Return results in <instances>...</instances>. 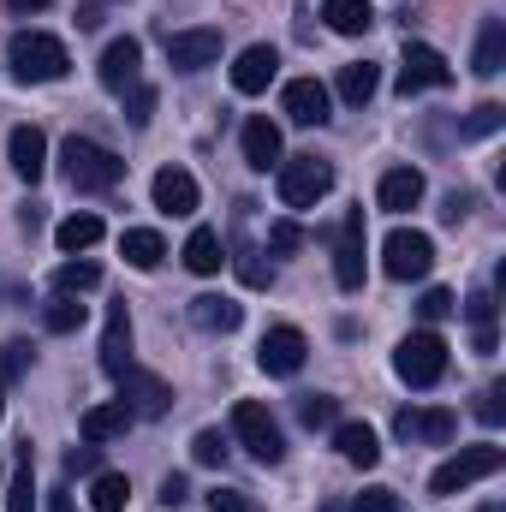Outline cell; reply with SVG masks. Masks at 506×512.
<instances>
[{
  "label": "cell",
  "instance_id": "2e32d148",
  "mask_svg": "<svg viewBox=\"0 0 506 512\" xmlns=\"http://www.w3.org/2000/svg\"><path fill=\"white\" fill-rule=\"evenodd\" d=\"M6 161H12V173H18L24 185H36V179L48 173V137H42V126H12Z\"/></svg>",
  "mask_w": 506,
  "mask_h": 512
},
{
  "label": "cell",
  "instance_id": "74e56055",
  "mask_svg": "<svg viewBox=\"0 0 506 512\" xmlns=\"http://www.w3.org/2000/svg\"><path fill=\"white\" fill-rule=\"evenodd\" d=\"M191 459L197 465H227V435L221 429H197L191 435Z\"/></svg>",
  "mask_w": 506,
  "mask_h": 512
},
{
  "label": "cell",
  "instance_id": "7c38bea8",
  "mask_svg": "<svg viewBox=\"0 0 506 512\" xmlns=\"http://www.w3.org/2000/svg\"><path fill=\"white\" fill-rule=\"evenodd\" d=\"M334 280H340V292L364 286V209H352L334 233Z\"/></svg>",
  "mask_w": 506,
  "mask_h": 512
},
{
  "label": "cell",
  "instance_id": "4fadbf2b",
  "mask_svg": "<svg viewBox=\"0 0 506 512\" xmlns=\"http://www.w3.org/2000/svg\"><path fill=\"white\" fill-rule=\"evenodd\" d=\"M137 72H143V42H137V36H114V42L102 48V66H96L102 90L126 96L131 84H137Z\"/></svg>",
  "mask_w": 506,
  "mask_h": 512
},
{
  "label": "cell",
  "instance_id": "d4e9b609",
  "mask_svg": "<svg viewBox=\"0 0 506 512\" xmlns=\"http://www.w3.org/2000/svg\"><path fill=\"white\" fill-rule=\"evenodd\" d=\"M221 262H227V245H221L215 227H197V233L185 239V268H191V274L209 280V274H221Z\"/></svg>",
  "mask_w": 506,
  "mask_h": 512
},
{
  "label": "cell",
  "instance_id": "681fc988",
  "mask_svg": "<svg viewBox=\"0 0 506 512\" xmlns=\"http://www.w3.org/2000/svg\"><path fill=\"white\" fill-rule=\"evenodd\" d=\"M161 501H167V507L191 501V483H185V477H161Z\"/></svg>",
  "mask_w": 506,
  "mask_h": 512
},
{
  "label": "cell",
  "instance_id": "5b68a950",
  "mask_svg": "<svg viewBox=\"0 0 506 512\" xmlns=\"http://www.w3.org/2000/svg\"><path fill=\"white\" fill-rule=\"evenodd\" d=\"M506 465V453L495 441H483V447H459L447 465H435V477H429V495H465L471 483H483V477H495Z\"/></svg>",
  "mask_w": 506,
  "mask_h": 512
},
{
  "label": "cell",
  "instance_id": "f35d334b",
  "mask_svg": "<svg viewBox=\"0 0 506 512\" xmlns=\"http://www.w3.org/2000/svg\"><path fill=\"white\" fill-rule=\"evenodd\" d=\"M453 310H459V304H453V292H447V286H429V292L417 298V316H423L429 328H435V322H447Z\"/></svg>",
  "mask_w": 506,
  "mask_h": 512
},
{
  "label": "cell",
  "instance_id": "4316f807",
  "mask_svg": "<svg viewBox=\"0 0 506 512\" xmlns=\"http://www.w3.org/2000/svg\"><path fill=\"white\" fill-rule=\"evenodd\" d=\"M54 245H60L66 256H78V251H90V245H102V215H90V209H84V215H66V221L54 227Z\"/></svg>",
  "mask_w": 506,
  "mask_h": 512
},
{
  "label": "cell",
  "instance_id": "7bdbcfd3",
  "mask_svg": "<svg viewBox=\"0 0 506 512\" xmlns=\"http://www.w3.org/2000/svg\"><path fill=\"white\" fill-rule=\"evenodd\" d=\"M298 245H304V227H298V221H274V227H268V251L274 256H292Z\"/></svg>",
  "mask_w": 506,
  "mask_h": 512
},
{
  "label": "cell",
  "instance_id": "ee69618b",
  "mask_svg": "<svg viewBox=\"0 0 506 512\" xmlns=\"http://www.w3.org/2000/svg\"><path fill=\"white\" fill-rule=\"evenodd\" d=\"M227 262L239 268V280H245V286H256V292L268 286V262H262L256 251H239V256H227Z\"/></svg>",
  "mask_w": 506,
  "mask_h": 512
},
{
  "label": "cell",
  "instance_id": "e575fe53",
  "mask_svg": "<svg viewBox=\"0 0 506 512\" xmlns=\"http://www.w3.org/2000/svg\"><path fill=\"white\" fill-rule=\"evenodd\" d=\"M6 512H36V483H30V447L18 453V471L6 483Z\"/></svg>",
  "mask_w": 506,
  "mask_h": 512
},
{
  "label": "cell",
  "instance_id": "e0dca14e",
  "mask_svg": "<svg viewBox=\"0 0 506 512\" xmlns=\"http://www.w3.org/2000/svg\"><path fill=\"white\" fill-rule=\"evenodd\" d=\"M149 191H155V209L161 215H197V203H203V191H197V179L185 167H161Z\"/></svg>",
  "mask_w": 506,
  "mask_h": 512
},
{
  "label": "cell",
  "instance_id": "44dd1931",
  "mask_svg": "<svg viewBox=\"0 0 506 512\" xmlns=\"http://www.w3.org/2000/svg\"><path fill=\"white\" fill-rule=\"evenodd\" d=\"M191 322L203 334H233L245 322V304L239 298H221V292H203V298H191Z\"/></svg>",
  "mask_w": 506,
  "mask_h": 512
},
{
  "label": "cell",
  "instance_id": "30bf717a",
  "mask_svg": "<svg viewBox=\"0 0 506 512\" xmlns=\"http://www.w3.org/2000/svg\"><path fill=\"white\" fill-rule=\"evenodd\" d=\"M114 382H120V405H126L131 417H167L173 411V387L161 382V376H149V370H137V364L120 370Z\"/></svg>",
  "mask_w": 506,
  "mask_h": 512
},
{
  "label": "cell",
  "instance_id": "ab89813d",
  "mask_svg": "<svg viewBox=\"0 0 506 512\" xmlns=\"http://www.w3.org/2000/svg\"><path fill=\"white\" fill-rule=\"evenodd\" d=\"M24 370H30V346H24V340H6V346H0V387L18 382Z\"/></svg>",
  "mask_w": 506,
  "mask_h": 512
},
{
  "label": "cell",
  "instance_id": "8d00e7d4",
  "mask_svg": "<svg viewBox=\"0 0 506 512\" xmlns=\"http://www.w3.org/2000/svg\"><path fill=\"white\" fill-rule=\"evenodd\" d=\"M501 126H506V108H501V102H483V108H471V120L459 126V137H471V143H477V137H495Z\"/></svg>",
  "mask_w": 506,
  "mask_h": 512
},
{
  "label": "cell",
  "instance_id": "7402d4cb",
  "mask_svg": "<svg viewBox=\"0 0 506 512\" xmlns=\"http://www.w3.org/2000/svg\"><path fill=\"white\" fill-rule=\"evenodd\" d=\"M334 447H340V459L346 465H358V471H370L381 459V441L370 423H334Z\"/></svg>",
  "mask_w": 506,
  "mask_h": 512
},
{
  "label": "cell",
  "instance_id": "d590c367",
  "mask_svg": "<svg viewBox=\"0 0 506 512\" xmlns=\"http://www.w3.org/2000/svg\"><path fill=\"white\" fill-rule=\"evenodd\" d=\"M298 423H304V429H334V423H340V399L304 393V399H298Z\"/></svg>",
  "mask_w": 506,
  "mask_h": 512
},
{
  "label": "cell",
  "instance_id": "bcb514c9",
  "mask_svg": "<svg viewBox=\"0 0 506 512\" xmlns=\"http://www.w3.org/2000/svg\"><path fill=\"white\" fill-rule=\"evenodd\" d=\"M209 512H262L251 501V495H239V489H215V495H209Z\"/></svg>",
  "mask_w": 506,
  "mask_h": 512
},
{
  "label": "cell",
  "instance_id": "ac0fdd59",
  "mask_svg": "<svg viewBox=\"0 0 506 512\" xmlns=\"http://www.w3.org/2000/svg\"><path fill=\"white\" fill-rule=\"evenodd\" d=\"M274 72H280V54H274L268 42H251V48L233 60V90H239V96H262V90L274 84Z\"/></svg>",
  "mask_w": 506,
  "mask_h": 512
},
{
  "label": "cell",
  "instance_id": "484cf974",
  "mask_svg": "<svg viewBox=\"0 0 506 512\" xmlns=\"http://www.w3.org/2000/svg\"><path fill=\"white\" fill-rule=\"evenodd\" d=\"M322 18H328V30H334V36H364V30L376 24L370 0H322Z\"/></svg>",
  "mask_w": 506,
  "mask_h": 512
},
{
  "label": "cell",
  "instance_id": "ba28073f",
  "mask_svg": "<svg viewBox=\"0 0 506 512\" xmlns=\"http://www.w3.org/2000/svg\"><path fill=\"white\" fill-rule=\"evenodd\" d=\"M399 96H423V90H447L453 84V66H447V54L441 48H429V42H405V54H399Z\"/></svg>",
  "mask_w": 506,
  "mask_h": 512
},
{
  "label": "cell",
  "instance_id": "cb8c5ba5",
  "mask_svg": "<svg viewBox=\"0 0 506 512\" xmlns=\"http://www.w3.org/2000/svg\"><path fill=\"white\" fill-rule=\"evenodd\" d=\"M78 429H84V441H90V447H102V441H114V435H126V429H131V411L120 405V399H108V405H90Z\"/></svg>",
  "mask_w": 506,
  "mask_h": 512
},
{
  "label": "cell",
  "instance_id": "11a10c76",
  "mask_svg": "<svg viewBox=\"0 0 506 512\" xmlns=\"http://www.w3.org/2000/svg\"><path fill=\"white\" fill-rule=\"evenodd\" d=\"M489 512H501V507H489Z\"/></svg>",
  "mask_w": 506,
  "mask_h": 512
},
{
  "label": "cell",
  "instance_id": "60d3db41",
  "mask_svg": "<svg viewBox=\"0 0 506 512\" xmlns=\"http://www.w3.org/2000/svg\"><path fill=\"white\" fill-rule=\"evenodd\" d=\"M149 114H155V90L137 78V84L126 90V120H131V126H149Z\"/></svg>",
  "mask_w": 506,
  "mask_h": 512
},
{
  "label": "cell",
  "instance_id": "52a82bcc",
  "mask_svg": "<svg viewBox=\"0 0 506 512\" xmlns=\"http://www.w3.org/2000/svg\"><path fill=\"white\" fill-rule=\"evenodd\" d=\"M435 268V239L417 233V227H393L381 239V274L387 280H423Z\"/></svg>",
  "mask_w": 506,
  "mask_h": 512
},
{
  "label": "cell",
  "instance_id": "f1b7e54d",
  "mask_svg": "<svg viewBox=\"0 0 506 512\" xmlns=\"http://www.w3.org/2000/svg\"><path fill=\"white\" fill-rule=\"evenodd\" d=\"M120 256H126L137 274H149V268H161V256H167V239H161V233H149V227H131L126 239H120Z\"/></svg>",
  "mask_w": 506,
  "mask_h": 512
},
{
  "label": "cell",
  "instance_id": "d6a6232c",
  "mask_svg": "<svg viewBox=\"0 0 506 512\" xmlns=\"http://www.w3.org/2000/svg\"><path fill=\"white\" fill-rule=\"evenodd\" d=\"M96 286H102V268H96V262H84V256H72V262H60V268H54V292L84 298V292H96Z\"/></svg>",
  "mask_w": 506,
  "mask_h": 512
},
{
  "label": "cell",
  "instance_id": "3957f363",
  "mask_svg": "<svg viewBox=\"0 0 506 512\" xmlns=\"http://www.w3.org/2000/svg\"><path fill=\"white\" fill-rule=\"evenodd\" d=\"M274 191H280L286 209H316V203L334 191V167L316 161V155H280V167H274Z\"/></svg>",
  "mask_w": 506,
  "mask_h": 512
},
{
  "label": "cell",
  "instance_id": "f907efd6",
  "mask_svg": "<svg viewBox=\"0 0 506 512\" xmlns=\"http://www.w3.org/2000/svg\"><path fill=\"white\" fill-rule=\"evenodd\" d=\"M102 24V0H90V6H78V30H96Z\"/></svg>",
  "mask_w": 506,
  "mask_h": 512
},
{
  "label": "cell",
  "instance_id": "7dc6e473",
  "mask_svg": "<svg viewBox=\"0 0 506 512\" xmlns=\"http://www.w3.org/2000/svg\"><path fill=\"white\" fill-rule=\"evenodd\" d=\"M501 399H506V387H501V382H495V387H483V399H477V417H483L489 429H495V423L506 417V405H501Z\"/></svg>",
  "mask_w": 506,
  "mask_h": 512
},
{
  "label": "cell",
  "instance_id": "7a4b0ae2",
  "mask_svg": "<svg viewBox=\"0 0 506 512\" xmlns=\"http://www.w3.org/2000/svg\"><path fill=\"white\" fill-rule=\"evenodd\" d=\"M6 66H12V78H24V84H54V78H66L72 54H66V42L48 36V30H18V36L6 42Z\"/></svg>",
  "mask_w": 506,
  "mask_h": 512
},
{
  "label": "cell",
  "instance_id": "d6986e66",
  "mask_svg": "<svg viewBox=\"0 0 506 512\" xmlns=\"http://www.w3.org/2000/svg\"><path fill=\"white\" fill-rule=\"evenodd\" d=\"M239 149H245V161H251L256 173L280 167V126H274L268 114H251V120H245V131H239Z\"/></svg>",
  "mask_w": 506,
  "mask_h": 512
},
{
  "label": "cell",
  "instance_id": "83f0119b",
  "mask_svg": "<svg viewBox=\"0 0 506 512\" xmlns=\"http://www.w3.org/2000/svg\"><path fill=\"white\" fill-rule=\"evenodd\" d=\"M376 90H381V66H370V60L340 66V102H346V108H364Z\"/></svg>",
  "mask_w": 506,
  "mask_h": 512
},
{
  "label": "cell",
  "instance_id": "f546056e",
  "mask_svg": "<svg viewBox=\"0 0 506 512\" xmlns=\"http://www.w3.org/2000/svg\"><path fill=\"white\" fill-rule=\"evenodd\" d=\"M483 78H495L506 66V18H483V30H477V60H471Z\"/></svg>",
  "mask_w": 506,
  "mask_h": 512
},
{
  "label": "cell",
  "instance_id": "8fae6325",
  "mask_svg": "<svg viewBox=\"0 0 506 512\" xmlns=\"http://www.w3.org/2000/svg\"><path fill=\"white\" fill-rule=\"evenodd\" d=\"M304 358H310V340H304L292 322L268 328V334H262V346H256V364H262L268 376H298V370H304Z\"/></svg>",
  "mask_w": 506,
  "mask_h": 512
},
{
  "label": "cell",
  "instance_id": "8992f818",
  "mask_svg": "<svg viewBox=\"0 0 506 512\" xmlns=\"http://www.w3.org/2000/svg\"><path fill=\"white\" fill-rule=\"evenodd\" d=\"M233 435H239V447L251 453L256 465H280L286 459V435L268 417V405H256V399H239L233 405Z\"/></svg>",
  "mask_w": 506,
  "mask_h": 512
},
{
  "label": "cell",
  "instance_id": "4dcf8cb0",
  "mask_svg": "<svg viewBox=\"0 0 506 512\" xmlns=\"http://www.w3.org/2000/svg\"><path fill=\"white\" fill-rule=\"evenodd\" d=\"M84 322H90V304L72 298V292H54V304L42 310V328H48V334H78Z\"/></svg>",
  "mask_w": 506,
  "mask_h": 512
},
{
  "label": "cell",
  "instance_id": "b9f144b4",
  "mask_svg": "<svg viewBox=\"0 0 506 512\" xmlns=\"http://www.w3.org/2000/svg\"><path fill=\"white\" fill-rule=\"evenodd\" d=\"M352 512H399V489H387V483H370V489L352 501Z\"/></svg>",
  "mask_w": 506,
  "mask_h": 512
},
{
  "label": "cell",
  "instance_id": "db71d44e",
  "mask_svg": "<svg viewBox=\"0 0 506 512\" xmlns=\"http://www.w3.org/2000/svg\"><path fill=\"white\" fill-rule=\"evenodd\" d=\"M0 417H6V387H0Z\"/></svg>",
  "mask_w": 506,
  "mask_h": 512
},
{
  "label": "cell",
  "instance_id": "c3c4849f",
  "mask_svg": "<svg viewBox=\"0 0 506 512\" xmlns=\"http://www.w3.org/2000/svg\"><path fill=\"white\" fill-rule=\"evenodd\" d=\"M471 209H477V197H471V191H453V197L441 203V221H453V227H459V221H465Z\"/></svg>",
  "mask_w": 506,
  "mask_h": 512
},
{
  "label": "cell",
  "instance_id": "277c9868",
  "mask_svg": "<svg viewBox=\"0 0 506 512\" xmlns=\"http://www.w3.org/2000/svg\"><path fill=\"white\" fill-rule=\"evenodd\" d=\"M393 376L405 387H435L447 376V340L435 334V328H417V334H405L399 346H393Z\"/></svg>",
  "mask_w": 506,
  "mask_h": 512
},
{
  "label": "cell",
  "instance_id": "9a60e30c",
  "mask_svg": "<svg viewBox=\"0 0 506 512\" xmlns=\"http://www.w3.org/2000/svg\"><path fill=\"white\" fill-rule=\"evenodd\" d=\"M280 108H286V120H292V126H328L334 96H328L316 78H292V84L280 90Z\"/></svg>",
  "mask_w": 506,
  "mask_h": 512
},
{
  "label": "cell",
  "instance_id": "ffe728a7",
  "mask_svg": "<svg viewBox=\"0 0 506 512\" xmlns=\"http://www.w3.org/2000/svg\"><path fill=\"white\" fill-rule=\"evenodd\" d=\"M376 203L387 215H405V209H417L423 203V173L417 167H387L376 185Z\"/></svg>",
  "mask_w": 506,
  "mask_h": 512
},
{
  "label": "cell",
  "instance_id": "9c48e42d",
  "mask_svg": "<svg viewBox=\"0 0 506 512\" xmlns=\"http://www.w3.org/2000/svg\"><path fill=\"white\" fill-rule=\"evenodd\" d=\"M393 435L405 441V447H447L453 435H459V417L447 411V405H429V411H399L393 417Z\"/></svg>",
  "mask_w": 506,
  "mask_h": 512
},
{
  "label": "cell",
  "instance_id": "5bb4252c",
  "mask_svg": "<svg viewBox=\"0 0 506 512\" xmlns=\"http://www.w3.org/2000/svg\"><path fill=\"white\" fill-rule=\"evenodd\" d=\"M221 60V30H179L167 36V66L173 72H203Z\"/></svg>",
  "mask_w": 506,
  "mask_h": 512
},
{
  "label": "cell",
  "instance_id": "603a6c76",
  "mask_svg": "<svg viewBox=\"0 0 506 512\" xmlns=\"http://www.w3.org/2000/svg\"><path fill=\"white\" fill-rule=\"evenodd\" d=\"M102 370H108V376L131 370V316H126V304L108 310V328H102Z\"/></svg>",
  "mask_w": 506,
  "mask_h": 512
},
{
  "label": "cell",
  "instance_id": "f6af8a7d",
  "mask_svg": "<svg viewBox=\"0 0 506 512\" xmlns=\"http://www.w3.org/2000/svg\"><path fill=\"white\" fill-rule=\"evenodd\" d=\"M96 471H102V453H96V447H90V441H84V447H72V453H66V477H96Z\"/></svg>",
  "mask_w": 506,
  "mask_h": 512
},
{
  "label": "cell",
  "instance_id": "1f68e13d",
  "mask_svg": "<svg viewBox=\"0 0 506 512\" xmlns=\"http://www.w3.org/2000/svg\"><path fill=\"white\" fill-rule=\"evenodd\" d=\"M126 501H131L126 471H96L90 477V512H126Z\"/></svg>",
  "mask_w": 506,
  "mask_h": 512
},
{
  "label": "cell",
  "instance_id": "f5cc1de1",
  "mask_svg": "<svg viewBox=\"0 0 506 512\" xmlns=\"http://www.w3.org/2000/svg\"><path fill=\"white\" fill-rule=\"evenodd\" d=\"M48 512H72V495H54V501H48Z\"/></svg>",
  "mask_w": 506,
  "mask_h": 512
},
{
  "label": "cell",
  "instance_id": "816d5d0a",
  "mask_svg": "<svg viewBox=\"0 0 506 512\" xmlns=\"http://www.w3.org/2000/svg\"><path fill=\"white\" fill-rule=\"evenodd\" d=\"M6 6H12V12H48L54 0H6Z\"/></svg>",
  "mask_w": 506,
  "mask_h": 512
},
{
  "label": "cell",
  "instance_id": "836d02e7",
  "mask_svg": "<svg viewBox=\"0 0 506 512\" xmlns=\"http://www.w3.org/2000/svg\"><path fill=\"white\" fill-rule=\"evenodd\" d=\"M465 316H471V334H477V352H495V292H471L465 298Z\"/></svg>",
  "mask_w": 506,
  "mask_h": 512
},
{
  "label": "cell",
  "instance_id": "6da1fadb",
  "mask_svg": "<svg viewBox=\"0 0 506 512\" xmlns=\"http://www.w3.org/2000/svg\"><path fill=\"white\" fill-rule=\"evenodd\" d=\"M60 173H66L72 191H114L126 179V161L96 137H66L60 143Z\"/></svg>",
  "mask_w": 506,
  "mask_h": 512
}]
</instances>
